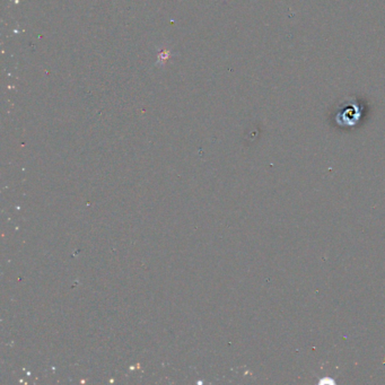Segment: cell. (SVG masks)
Returning a JSON list of instances; mask_svg holds the SVG:
<instances>
[{
    "mask_svg": "<svg viewBox=\"0 0 385 385\" xmlns=\"http://www.w3.org/2000/svg\"><path fill=\"white\" fill-rule=\"evenodd\" d=\"M159 62H165V60L169 58V51L168 50H163L161 53H159Z\"/></svg>",
    "mask_w": 385,
    "mask_h": 385,
    "instance_id": "obj_2",
    "label": "cell"
},
{
    "mask_svg": "<svg viewBox=\"0 0 385 385\" xmlns=\"http://www.w3.org/2000/svg\"><path fill=\"white\" fill-rule=\"evenodd\" d=\"M345 111L341 112V113H338L337 115V119H341V120H358L360 118V114H359V111L360 109L357 106V103L355 102H349V103H345Z\"/></svg>",
    "mask_w": 385,
    "mask_h": 385,
    "instance_id": "obj_1",
    "label": "cell"
}]
</instances>
